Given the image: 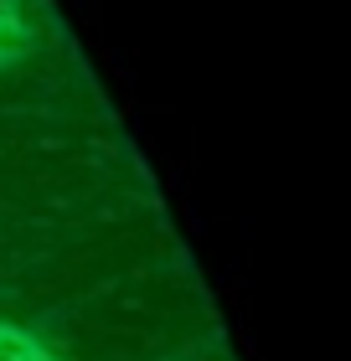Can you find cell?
Here are the masks:
<instances>
[{
	"mask_svg": "<svg viewBox=\"0 0 351 361\" xmlns=\"http://www.w3.org/2000/svg\"><path fill=\"white\" fill-rule=\"evenodd\" d=\"M0 361H52L31 336H21V331H6L0 325Z\"/></svg>",
	"mask_w": 351,
	"mask_h": 361,
	"instance_id": "1",
	"label": "cell"
}]
</instances>
